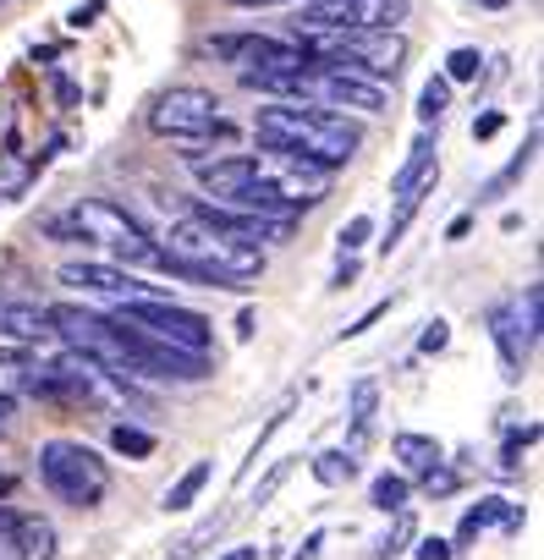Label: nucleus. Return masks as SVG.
Returning a JSON list of instances; mask_svg holds the SVG:
<instances>
[{"label": "nucleus", "instance_id": "19", "mask_svg": "<svg viewBox=\"0 0 544 560\" xmlns=\"http://www.w3.org/2000/svg\"><path fill=\"white\" fill-rule=\"evenodd\" d=\"M309 472H314L325 489H342V483L358 478V451H320V456L309 462Z\"/></svg>", "mask_w": 544, "mask_h": 560}, {"label": "nucleus", "instance_id": "2", "mask_svg": "<svg viewBox=\"0 0 544 560\" xmlns=\"http://www.w3.org/2000/svg\"><path fill=\"white\" fill-rule=\"evenodd\" d=\"M253 132L269 154H287L320 171H342L363 149V127L325 105H258Z\"/></svg>", "mask_w": 544, "mask_h": 560}, {"label": "nucleus", "instance_id": "12", "mask_svg": "<svg viewBox=\"0 0 544 560\" xmlns=\"http://www.w3.org/2000/svg\"><path fill=\"white\" fill-rule=\"evenodd\" d=\"M264 176V149L258 154H215L209 165H198V182H204V192H215V198H231V192H242L247 182H258Z\"/></svg>", "mask_w": 544, "mask_h": 560}, {"label": "nucleus", "instance_id": "40", "mask_svg": "<svg viewBox=\"0 0 544 560\" xmlns=\"http://www.w3.org/2000/svg\"><path fill=\"white\" fill-rule=\"evenodd\" d=\"M231 7H303V0H231Z\"/></svg>", "mask_w": 544, "mask_h": 560}, {"label": "nucleus", "instance_id": "18", "mask_svg": "<svg viewBox=\"0 0 544 560\" xmlns=\"http://www.w3.org/2000/svg\"><path fill=\"white\" fill-rule=\"evenodd\" d=\"M407 500H413V478H407V472H380V478L369 483V505L385 511V516L407 511Z\"/></svg>", "mask_w": 544, "mask_h": 560}, {"label": "nucleus", "instance_id": "42", "mask_svg": "<svg viewBox=\"0 0 544 560\" xmlns=\"http://www.w3.org/2000/svg\"><path fill=\"white\" fill-rule=\"evenodd\" d=\"M478 7H484V12H506V7H511V0H478Z\"/></svg>", "mask_w": 544, "mask_h": 560}, {"label": "nucleus", "instance_id": "11", "mask_svg": "<svg viewBox=\"0 0 544 560\" xmlns=\"http://www.w3.org/2000/svg\"><path fill=\"white\" fill-rule=\"evenodd\" d=\"M61 280H67V287H83V292H100V298H116V303L160 298L149 280H132L121 264H94V258H72V264H61Z\"/></svg>", "mask_w": 544, "mask_h": 560}, {"label": "nucleus", "instance_id": "24", "mask_svg": "<svg viewBox=\"0 0 544 560\" xmlns=\"http://www.w3.org/2000/svg\"><path fill=\"white\" fill-rule=\"evenodd\" d=\"M287 418H292V407H276V412H269V423H264V429H258V440H253V451H247V462H242V467H236V478H247V472H253V467H258V456H264V451H269V440H276V434H281V429H287Z\"/></svg>", "mask_w": 544, "mask_h": 560}, {"label": "nucleus", "instance_id": "27", "mask_svg": "<svg viewBox=\"0 0 544 560\" xmlns=\"http://www.w3.org/2000/svg\"><path fill=\"white\" fill-rule=\"evenodd\" d=\"M407 538H413V516L407 511H396V522H391V533L374 544V560H396L402 549H407Z\"/></svg>", "mask_w": 544, "mask_h": 560}, {"label": "nucleus", "instance_id": "23", "mask_svg": "<svg viewBox=\"0 0 544 560\" xmlns=\"http://www.w3.org/2000/svg\"><path fill=\"white\" fill-rule=\"evenodd\" d=\"M445 110H451V83H445V78H429V83H424V94H418V121H424V127H435Z\"/></svg>", "mask_w": 544, "mask_h": 560}, {"label": "nucleus", "instance_id": "33", "mask_svg": "<svg viewBox=\"0 0 544 560\" xmlns=\"http://www.w3.org/2000/svg\"><path fill=\"white\" fill-rule=\"evenodd\" d=\"M385 314H391V303H374V308H369V314H363L358 325H347V330H342V341H352V336H363V330H374V325H380Z\"/></svg>", "mask_w": 544, "mask_h": 560}, {"label": "nucleus", "instance_id": "25", "mask_svg": "<svg viewBox=\"0 0 544 560\" xmlns=\"http://www.w3.org/2000/svg\"><path fill=\"white\" fill-rule=\"evenodd\" d=\"M478 72H484V56H478L473 45H456V50L445 56V72H440V78H445V83H473Z\"/></svg>", "mask_w": 544, "mask_h": 560}, {"label": "nucleus", "instance_id": "7", "mask_svg": "<svg viewBox=\"0 0 544 560\" xmlns=\"http://www.w3.org/2000/svg\"><path fill=\"white\" fill-rule=\"evenodd\" d=\"M225 116H220V100L198 83H171L165 94H154L149 105V132L154 138H171V143H187V138H204L215 132Z\"/></svg>", "mask_w": 544, "mask_h": 560}, {"label": "nucleus", "instance_id": "31", "mask_svg": "<svg viewBox=\"0 0 544 560\" xmlns=\"http://www.w3.org/2000/svg\"><path fill=\"white\" fill-rule=\"evenodd\" d=\"M418 483H424V494H451V489H456V472H451V467L440 462V467H429V472H424Z\"/></svg>", "mask_w": 544, "mask_h": 560}, {"label": "nucleus", "instance_id": "8", "mask_svg": "<svg viewBox=\"0 0 544 560\" xmlns=\"http://www.w3.org/2000/svg\"><path fill=\"white\" fill-rule=\"evenodd\" d=\"M116 319L149 330L154 341L165 347H182V352H204L209 358V341H215V325L198 314V308H182V303H165V298H143V303H116Z\"/></svg>", "mask_w": 544, "mask_h": 560}, {"label": "nucleus", "instance_id": "3", "mask_svg": "<svg viewBox=\"0 0 544 560\" xmlns=\"http://www.w3.org/2000/svg\"><path fill=\"white\" fill-rule=\"evenodd\" d=\"M50 231H56V242L105 247L116 264H154V253H160V242H154L116 198H83V203H72Z\"/></svg>", "mask_w": 544, "mask_h": 560}, {"label": "nucleus", "instance_id": "4", "mask_svg": "<svg viewBox=\"0 0 544 560\" xmlns=\"http://www.w3.org/2000/svg\"><path fill=\"white\" fill-rule=\"evenodd\" d=\"M314 61H336L347 72H363L369 83H396L407 67V39L396 28H347V34H303Z\"/></svg>", "mask_w": 544, "mask_h": 560}, {"label": "nucleus", "instance_id": "9", "mask_svg": "<svg viewBox=\"0 0 544 560\" xmlns=\"http://www.w3.org/2000/svg\"><path fill=\"white\" fill-rule=\"evenodd\" d=\"M435 182H440V160H435V132H424L418 143H413V154H407V165L396 171V182H391V198H396V214H391V231H385V253L407 236V225L418 220V209H424V198L435 192Z\"/></svg>", "mask_w": 544, "mask_h": 560}, {"label": "nucleus", "instance_id": "39", "mask_svg": "<svg viewBox=\"0 0 544 560\" xmlns=\"http://www.w3.org/2000/svg\"><path fill=\"white\" fill-rule=\"evenodd\" d=\"M320 544H325V533H309V538H303V549H298L292 560H320Z\"/></svg>", "mask_w": 544, "mask_h": 560}, {"label": "nucleus", "instance_id": "44", "mask_svg": "<svg viewBox=\"0 0 544 560\" xmlns=\"http://www.w3.org/2000/svg\"><path fill=\"white\" fill-rule=\"evenodd\" d=\"M231 560H258V549H236V555H231Z\"/></svg>", "mask_w": 544, "mask_h": 560}, {"label": "nucleus", "instance_id": "15", "mask_svg": "<svg viewBox=\"0 0 544 560\" xmlns=\"http://www.w3.org/2000/svg\"><path fill=\"white\" fill-rule=\"evenodd\" d=\"M506 505H511L506 494H484L478 505H467V511H462V522H456V538H451V549H467L473 538H484L489 527H500V522H506Z\"/></svg>", "mask_w": 544, "mask_h": 560}, {"label": "nucleus", "instance_id": "36", "mask_svg": "<svg viewBox=\"0 0 544 560\" xmlns=\"http://www.w3.org/2000/svg\"><path fill=\"white\" fill-rule=\"evenodd\" d=\"M500 121H506L500 110H484V116L473 121V138H495V132H500Z\"/></svg>", "mask_w": 544, "mask_h": 560}, {"label": "nucleus", "instance_id": "28", "mask_svg": "<svg viewBox=\"0 0 544 560\" xmlns=\"http://www.w3.org/2000/svg\"><path fill=\"white\" fill-rule=\"evenodd\" d=\"M287 478H292V462H276V467H269V472L258 478V489L247 494V505H253V511H258V505H269V500L281 494V483H287Z\"/></svg>", "mask_w": 544, "mask_h": 560}, {"label": "nucleus", "instance_id": "30", "mask_svg": "<svg viewBox=\"0 0 544 560\" xmlns=\"http://www.w3.org/2000/svg\"><path fill=\"white\" fill-rule=\"evenodd\" d=\"M445 347H451V325H445V319H435V325L418 336V352H424V358H435V352H445Z\"/></svg>", "mask_w": 544, "mask_h": 560}, {"label": "nucleus", "instance_id": "1", "mask_svg": "<svg viewBox=\"0 0 544 560\" xmlns=\"http://www.w3.org/2000/svg\"><path fill=\"white\" fill-rule=\"evenodd\" d=\"M149 269H165L176 280H187V287H220V292H247L258 287V275H264V247H247V242H231L215 220H204L198 209H187Z\"/></svg>", "mask_w": 544, "mask_h": 560}, {"label": "nucleus", "instance_id": "17", "mask_svg": "<svg viewBox=\"0 0 544 560\" xmlns=\"http://www.w3.org/2000/svg\"><path fill=\"white\" fill-rule=\"evenodd\" d=\"M209 478H215V467H209V462H193V467L165 489V500H160V505H165V511H193V505H198V494L209 489Z\"/></svg>", "mask_w": 544, "mask_h": 560}, {"label": "nucleus", "instance_id": "22", "mask_svg": "<svg viewBox=\"0 0 544 560\" xmlns=\"http://www.w3.org/2000/svg\"><path fill=\"white\" fill-rule=\"evenodd\" d=\"M111 451L127 456V462H149V456H154V434L138 429V423H116V429H111Z\"/></svg>", "mask_w": 544, "mask_h": 560}, {"label": "nucleus", "instance_id": "43", "mask_svg": "<svg viewBox=\"0 0 544 560\" xmlns=\"http://www.w3.org/2000/svg\"><path fill=\"white\" fill-rule=\"evenodd\" d=\"M12 494V472H0V500H7Z\"/></svg>", "mask_w": 544, "mask_h": 560}, {"label": "nucleus", "instance_id": "6", "mask_svg": "<svg viewBox=\"0 0 544 560\" xmlns=\"http://www.w3.org/2000/svg\"><path fill=\"white\" fill-rule=\"evenodd\" d=\"M111 325V336L121 341V352L132 358V369H138V380H171V385H198V380H209L215 374V363L204 358V352H182V347H165V341H154L149 330H138V325H127V319H105Z\"/></svg>", "mask_w": 544, "mask_h": 560}, {"label": "nucleus", "instance_id": "13", "mask_svg": "<svg viewBox=\"0 0 544 560\" xmlns=\"http://www.w3.org/2000/svg\"><path fill=\"white\" fill-rule=\"evenodd\" d=\"M489 336H495V347H500V374H506V380H522V363H528V352H533V336L517 325V308H495V314H489Z\"/></svg>", "mask_w": 544, "mask_h": 560}, {"label": "nucleus", "instance_id": "41", "mask_svg": "<svg viewBox=\"0 0 544 560\" xmlns=\"http://www.w3.org/2000/svg\"><path fill=\"white\" fill-rule=\"evenodd\" d=\"M12 418H18V401H12V396H0V429H7Z\"/></svg>", "mask_w": 544, "mask_h": 560}, {"label": "nucleus", "instance_id": "35", "mask_svg": "<svg viewBox=\"0 0 544 560\" xmlns=\"http://www.w3.org/2000/svg\"><path fill=\"white\" fill-rule=\"evenodd\" d=\"M100 12H105V0H83V7H72V18H67V23H72V28H89Z\"/></svg>", "mask_w": 544, "mask_h": 560}, {"label": "nucleus", "instance_id": "37", "mask_svg": "<svg viewBox=\"0 0 544 560\" xmlns=\"http://www.w3.org/2000/svg\"><path fill=\"white\" fill-rule=\"evenodd\" d=\"M352 280H358V258H342V269H336V280H331V287H336V292H347Z\"/></svg>", "mask_w": 544, "mask_h": 560}, {"label": "nucleus", "instance_id": "26", "mask_svg": "<svg viewBox=\"0 0 544 560\" xmlns=\"http://www.w3.org/2000/svg\"><path fill=\"white\" fill-rule=\"evenodd\" d=\"M220 533V516H209V522H198L187 538H176V549H171V560H198L204 549H209V538Z\"/></svg>", "mask_w": 544, "mask_h": 560}, {"label": "nucleus", "instance_id": "5", "mask_svg": "<svg viewBox=\"0 0 544 560\" xmlns=\"http://www.w3.org/2000/svg\"><path fill=\"white\" fill-rule=\"evenodd\" d=\"M39 478L56 500L78 505V511H94L111 489V467L100 451H89L83 440H45L39 445Z\"/></svg>", "mask_w": 544, "mask_h": 560}, {"label": "nucleus", "instance_id": "20", "mask_svg": "<svg viewBox=\"0 0 544 560\" xmlns=\"http://www.w3.org/2000/svg\"><path fill=\"white\" fill-rule=\"evenodd\" d=\"M533 149H539V132H528V149H522V154H517V160H511V165H506L500 176H489V182H484L478 203H500V198H506V192H511V187L522 182V171L533 165Z\"/></svg>", "mask_w": 544, "mask_h": 560}, {"label": "nucleus", "instance_id": "10", "mask_svg": "<svg viewBox=\"0 0 544 560\" xmlns=\"http://www.w3.org/2000/svg\"><path fill=\"white\" fill-rule=\"evenodd\" d=\"M402 0H303L298 34H347V28H396Z\"/></svg>", "mask_w": 544, "mask_h": 560}, {"label": "nucleus", "instance_id": "14", "mask_svg": "<svg viewBox=\"0 0 544 560\" xmlns=\"http://www.w3.org/2000/svg\"><path fill=\"white\" fill-rule=\"evenodd\" d=\"M391 451H396V462H402V472H413V478H424L429 467H440V462H445V451H440V440H435V434H413V429H402V434H391Z\"/></svg>", "mask_w": 544, "mask_h": 560}, {"label": "nucleus", "instance_id": "21", "mask_svg": "<svg viewBox=\"0 0 544 560\" xmlns=\"http://www.w3.org/2000/svg\"><path fill=\"white\" fill-rule=\"evenodd\" d=\"M374 412H380V385H374V380H358V385H352V451L369 440Z\"/></svg>", "mask_w": 544, "mask_h": 560}, {"label": "nucleus", "instance_id": "32", "mask_svg": "<svg viewBox=\"0 0 544 560\" xmlns=\"http://www.w3.org/2000/svg\"><path fill=\"white\" fill-rule=\"evenodd\" d=\"M413 555H418V560H451L456 549H451V538H418Z\"/></svg>", "mask_w": 544, "mask_h": 560}, {"label": "nucleus", "instance_id": "34", "mask_svg": "<svg viewBox=\"0 0 544 560\" xmlns=\"http://www.w3.org/2000/svg\"><path fill=\"white\" fill-rule=\"evenodd\" d=\"M533 440H539V423H528L522 434H511V440H506V467H517V456H522Z\"/></svg>", "mask_w": 544, "mask_h": 560}, {"label": "nucleus", "instance_id": "38", "mask_svg": "<svg viewBox=\"0 0 544 560\" xmlns=\"http://www.w3.org/2000/svg\"><path fill=\"white\" fill-rule=\"evenodd\" d=\"M467 231H473V214H456V220L445 225V242H462Z\"/></svg>", "mask_w": 544, "mask_h": 560}, {"label": "nucleus", "instance_id": "29", "mask_svg": "<svg viewBox=\"0 0 544 560\" xmlns=\"http://www.w3.org/2000/svg\"><path fill=\"white\" fill-rule=\"evenodd\" d=\"M369 236H374V220H369V214H352V220L342 225V253H358Z\"/></svg>", "mask_w": 544, "mask_h": 560}, {"label": "nucleus", "instance_id": "16", "mask_svg": "<svg viewBox=\"0 0 544 560\" xmlns=\"http://www.w3.org/2000/svg\"><path fill=\"white\" fill-rule=\"evenodd\" d=\"M0 336H18V341H45L50 319L28 303H0Z\"/></svg>", "mask_w": 544, "mask_h": 560}, {"label": "nucleus", "instance_id": "45", "mask_svg": "<svg viewBox=\"0 0 544 560\" xmlns=\"http://www.w3.org/2000/svg\"><path fill=\"white\" fill-rule=\"evenodd\" d=\"M0 7H7V0H0Z\"/></svg>", "mask_w": 544, "mask_h": 560}]
</instances>
